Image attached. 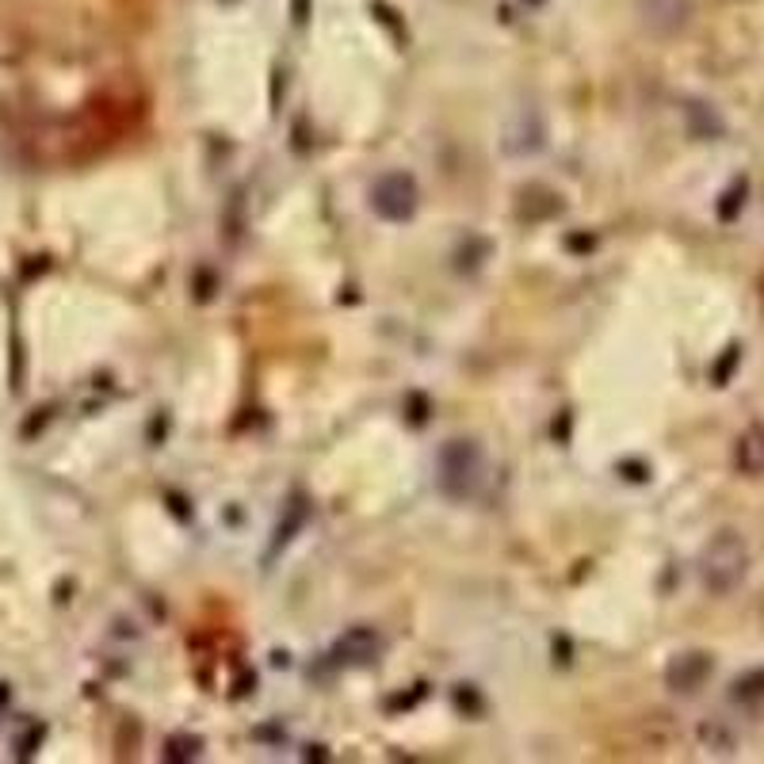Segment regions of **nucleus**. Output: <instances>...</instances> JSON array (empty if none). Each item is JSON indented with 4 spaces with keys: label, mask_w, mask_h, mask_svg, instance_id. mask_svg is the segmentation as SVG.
<instances>
[{
    "label": "nucleus",
    "mask_w": 764,
    "mask_h": 764,
    "mask_svg": "<svg viewBox=\"0 0 764 764\" xmlns=\"http://www.w3.org/2000/svg\"><path fill=\"white\" fill-rule=\"evenodd\" d=\"M750 573V543L737 531H719L700 554V581L711 597H730Z\"/></svg>",
    "instance_id": "obj_1"
},
{
    "label": "nucleus",
    "mask_w": 764,
    "mask_h": 764,
    "mask_svg": "<svg viewBox=\"0 0 764 764\" xmlns=\"http://www.w3.org/2000/svg\"><path fill=\"white\" fill-rule=\"evenodd\" d=\"M482 470H486V459H482V451H478V444L451 440V444H444L440 459H436V482H440V489L451 501H467V497H475L478 486H482V478H486Z\"/></svg>",
    "instance_id": "obj_2"
},
{
    "label": "nucleus",
    "mask_w": 764,
    "mask_h": 764,
    "mask_svg": "<svg viewBox=\"0 0 764 764\" xmlns=\"http://www.w3.org/2000/svg\"><path fill=\"white\" fill-rule=\"evenodd\" d=\"M371 207L386 222H406L417 211V184L406 173H386L371 187Z\"/></svg>",
    "instance_id": "obj_3"
},
{
    "label": "nucleus",
    "mask_w": 764,
    "mask_h": 764,
    "mask_svg": "<svg viewBox=\"0 0 764 764\" xmlns=\"http://www.w3.org/2000/svg\"><path fill=\"white\" fill-rule=\"evenodd\" d=\"M711 676V658L707 654H684L669 665V684L676 692H695Z\"/></svg>",
    "instance_id": "obj_4"
},
{
    "label": "nucleus",
    "mask_w": 764,
    "mask_h": 764,
    "mask_svg": "<svg viewBox=\"0 0 764 764\" xmlns=\"http://www.w3.org/2000/svg\"><path fill=\"white\" fill-rule=\"evenodd\" d=\"M734 459L742 475H764V425L745 428L742 440H737Z\"/></svg>",
    "instance_id": "obj_5"
},
{
    "label": "nucleus",
    "mask_w": 764,
    "mask_h": 764,
    "mask_svg": "<svg viewBox=\"0 0 764 764\" xmlns=\"http://www.w3.org/2000/svg\"><path fill=\"white\" fill-rule=\"evenodd\" d=\"M337 654L340 661H371L375 654H379V634L371 631V627H352V631L345 634V639L337 642Z\"/></svg>",
    "instance_id": "obj_6"
},
{
    "label": "nucleus",
    "mask_w": 764,
    "mask_h": 764,
    "mask_svg": "<svg viewBox=\"0 0 764 764\" xmlns=\"http://www.w3.org/2000/svg\"><path fill=\"white\" fill-rule=\"evenodd\" d=\"M734 700L737 703L764 700V669H757V673H750V676H742V681L734 684Z\"/></svg>",
    "instance_id": "obj_7"
}]
</instances>
